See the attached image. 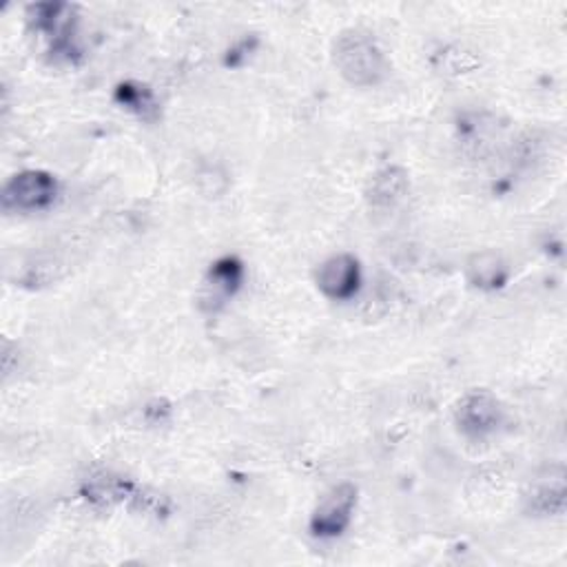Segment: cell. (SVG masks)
<instances>
[{"instance_id":"6da1fadb","label":"cell","mask_w":567,"mask_h":567,"mask_svg":"<svg viewBox=\"0 0 567 567\" xmlns=\"http://www.w3.org/2000/svg\"><path fill=\"white\" fill-rule=\"evenodd\" d=\"M333 62L339 76L352 87H375L386 76V58L379 45L375 38L358 29L341 32L337 36Z\"/></svg>"},{"instance_id":"7a4b0ae2","label":"cell","mask_w":567,"mask_h":567,"mask_svg":"<svg viewBox=\"0 0 567 567\" xmlns=\"http://www.w3.org/2000/svg\"><path fill=\"white\" fill-rule=\"evenodd\" d=\"M58 195V182L47 171H21L8 180L3 186V202L5 210L14 213H36L45 210L53 204Z\"/></svg>"},{"instance_id":"3957f363","label":"cell","mask_w":567,"mask_h":567,"mask_svg":"<svg viewBox=\"0 0 567 567\" xmlns=\"http://www.w3.org/2000/svg\"><path fill=\"white\" fill-rule=\"evenodd\" d=\"M354 506H358V487L343 481L333 485L317 502L311 517V532L319 539H335L350 526Z\"/></svg>"},{"instance_id":"277c9868","label":"cell","mask_w":567,"mask_h":567,"mask_svg":"<svg viewBox=\"0 0 567 567\" xmlns=\"http://www.w3.org/2000/svg\"><path fill=\"white\" fill-rule=\"evenodd\" d=\"M455 419L466 435L483 437L499 425L502 403L487 390H472L459 401Z\"/></svg>"},{"instance_id":"5b68a950","label":"cell","mask_w":567,"mask_h":567,"mask_svg":"<svg viewBox=\"0 0 567 567\" xmlns=\"http://www.w3.org/2000/svg\"><path fill=\"white\" fill-rule=\"evenodd\" d=\"M317 289L330 300H350L360 287V262L348 253H337L317 268Z\"/></svg>"},{"instance_id":"8992f818","label":"cell","mask_w":567,"mask_h":567,"mask_svg":"<svg viewBox=\"0 0 567 567\" xmlns=\"http://www.w3.org/2000/svg\"><path fill=\"white\" fill-rule=\"evenodd\" d=\"M408 191V171L401 167H384L371 178L366 186V200L375 208H395L406 200Z\"/></svg>"},{"instance_id":"52a82bcc","label":"cell","mask_w":567,"mask_h":567,"mask_svg":"<svg viewBox=\"0 0 567 567\" xmlns=\"http://www.w3.org/2000/svg\"><path fill=\"white\" fill-rule=\"evenodd\" d=\"M466 270H468V279L474 284L476 289H483V291L499 289L508 279V266H506L504 257L494 251L474 253L468 260Z\"/></svg>"},{"instance_id":"ba28073f","label":"cell","mask_w":567,"mask_h":567,"mask_svg":"<svg viewBox=\"0 0 567 567\" xmlns=\"http://www.w3.org/2000/svg\"><path fill=\"white\" fill-rule=\"evenodd\" d=\"M240 281H242V264L233 257L220 260L210 268L206 279L208 302H222L231 298L240 289Z\"/></svg>"},{"instance_id":"9c48e42d","label":"cell","mask_w":567,"mask_h":567,"mask_svg":"<svg viewBox=\"0 0 567 567\" xmlns=\"http://www.w3.org/2000/svg\"><path fill=\"white\" fill-rule=\"evenodd\" d=\"M131 492V483L122 476L100 472L89 479L87 483V499L100 504V506H113L122 502L124 496Z\"/></svg>"},{"instance_id":"30bf717a","label":"cell","mask_w":567,"mask_h":567,"mask_svg":"<svg viewBox=\"0 0 567 567\" xmlns=\"http://www.w3.org/2000/svg\"><path fill=\"white\" fill-rule=\"evenodd\" d=\"M479 56L476 51L468 49V47H461V45H455V47H448L444 49L439 56H437V69L442 71V74L446 76H461V74H470V71H474L479 67Z\"/></svg>"},{"instance_id":"8fae6325","label":"cell","mask_w":567,"mask_h":567,"mask_svg":"<svg viewBox=\"0 0 567 567\" xmlns=\"http://www.w3.org/2000/svg\"><path fill=\"white\" fill-rule=\"evenodd\" d=\"M530 506L536 515H558L565 510V483L558 479L552 485L539 487L530 496Z\"/></svg>"}]
</instances>
